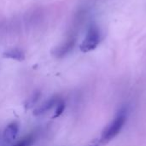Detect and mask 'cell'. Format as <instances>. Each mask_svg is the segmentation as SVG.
<instances>
[{
    "mask_svg": "<svg viewBox=\"0 0 146 146\" xmlns=\"http://www.w3.org/2000/svg\"><path fill=\"white\" fill-rule=\"evenodd\" d=\"M3 56L6 58H10V59H14L16 61H22L25 58L24 53L21 50L16 49V48L6 50L3 53Z\"/></svg>",
    "mask_w": 146,
    "mask_h": 146,
    "instance_id": "cell-6",
    "label": "cell"
},
{
    "mask_svg": "<svg viewBox=\"0 0 146 146\" xmlns=\"http://www.w3.org/2000/svg\"><path fill=\"white\" fill-rule=\"evenodd\" d=\"M19 132V125L16 122H12L10 124H9L3 133V139L7 142H11L14 139H15L17 134Z\"/></svg>",
    "mask_w": 146,
    "mask_h": 146,
    "instance_id": "cell-4",
    "label": "cell"
},
{
    "mask_svg": "<svg viewBox=\"0 0 146 146\" xmlns=\"http://www.w3.org/2000/svg\"><path fill=\"white\" fill-rule=\"evenodd\" d=\"M75 43L74 38H69L67 41H65L60 46H57L54 50V55L56 57H62L65 55H67L74 47Z\"/></svg>",
    "mask_w": 146,
    "mask_h": 146,
    "instance_id": "cell-5",
    "label": "cell"
},
{
    "mask_svg": "<svg viewBox=\"0 0 146 146\" xmlns=\"http://www.w3.org/2000/svg\"><path fill=\"white\" fill-rule=\"evenodd\" d=\"M65 110V103L63 100L60 99L59 102L56 104V110H55V114L53 115V118H57L59 117L64 111Z\"/></svg>",
    "mask_w": 146,
    "mask_h": 146,
    "instance_id": "cell-8",
    "label": "cell"
},
{
    "mask_svg": "<svg viewBox=\"0 0 146 146\" xmlns=\"http://www.w3.org/2000/svg\"><path fill=\"white\" fill-rule=\"evenodd\" d=\"M127 121V111L126 110H121L114 120L104 129L101 134L100 141L102 143H108L114 138H115L121 129L123 128Z\"/></svg>",
    "mask_w": 146,
    "mask_h": 146,
    "instance_id": "cell-1",
    "label": "cell"
},
{
    "mask_svg": "<svg viewBox=\"0 0 146 146\" xmlns=\"http://www.w3.org/2000/svg\"><path fill=\"white\" fill-rule=\"evenodd\" d=\"M34 141V138L33 135H28L26 136L25 138H23L21 140H20L19 142H17L14 146H31L33 145Z\"/></svg>",
    "mask_w": 146,
    "mask_h": 146,
    "instance_id": "cell-7",
    "label": "cell"
},
{
    "mask_svg": "<svg viewBox=\"0 0 146 146\" xmlns=\"http://www.w3.org/2000/svg\"><path fill=\"white\" fill-rule=\"evenodd\" d=\"M39 97H40V93H39V92L34 93L31 98H29L27 99V104H26V107H27V109H29V108H31L32 106H33V105L36 104V102L38 100Z\"/></svg>",
    "mask_w": 146,
    "mask_h": 146,
    "instance_id": "cell-9",
    "label": "cell"
},
{
    "mask_svg": "<svg viewBox=\"0 0 146 146\" xmlns=\"http://www.w3.org/2000/svg\"><path fill=\"white\" fill-rule=\"evenodd\" d=\"M99 40H100V36L98 27L95 26H91L87 31L84 41L81 43L80 46V50L82 52H89L94 50L98 46Z\"/></svg>",
    "mask_w": 146,
    "mask_h": 146,
    "instance_id": "cell-2",
    "label": "cell"
},
{
    "mask_svg": "<svg viewBox=\"0 0 146 146\" xmlns=\"http://www.w3.org/2000/svg\"><path fill=\"white\" fill-rule=\"evenodd\" d=\"M59 100H60V98H58L56 96L50 98V99L46 100L41 105H39L38 107H37L34 110L33 115L38 116V115H41L45 114L46 112H48L49 110H50L53 107H55L56 105V104L59 102Z\"/></svg>",
    "mask_w": 146,
    "mask_h": 146,
    "instance_id": "cell-3",
    "label": "cell"
}]
</instances>
